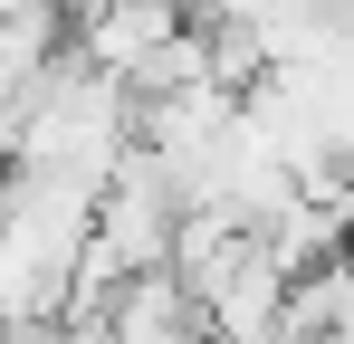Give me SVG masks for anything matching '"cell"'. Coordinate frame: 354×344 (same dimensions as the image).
Wrapping results in <instances>:
<instances>
[{"label": "cell", "instance_id": "1", "mask_svg": "<svg viewBox=\"0 0 354 344\" xmlns=\"http://www.w3.org/2000/svg\"><path fill=\"white\" fill-rule=\"evenodd\" d=\"M67 19H77V57H86L96 77H115V86L163 48V39L192 29L182 0H67Z\"/></svg>", "mask_w": 354, "mask_h": 344}, {"label": "cell", "instance_id": "2", "mask_svg": "<svg viewBox=\"0 0 354 344\" xmlns=\"http://www.w3.org/2000/svg\"><path fill=\"white\" fill-rule=\"evenodd\" d=\"M201 335L211 344H288V268L268 249H249L239 278L221 296H201Z\"/></svg>", "mask_w": 354, "mask_h": 344}, {"label": "cell", "instance_id": "3", "mask_svg": "<svg viewBox=\"0 0 354 344\" xmlns=\"http://www.w3.org/2000/svg\"><path fill=\"white\" fill-rule=\"evenodd\" d=\"M96 335L106 344H211L201 335V306H192V287L163 268V278H124L115 306L96 316Z\"/></svg>", "mask_w": 354, "mask_h": 344}, {"label": "cell", "instance_id": "4", "mask_svg": "<svg viewBox=\"0 0 354 344\" xmlns=\"http://www.w3.org/2000/svg\"><path fill=\"white\" fill-rule=\"evenodd\" d=\"M0 344H19V325H10V306H0Z\"/></svg>", "mask_w": 354, "mask_h": 344}, {"label": "cell", "instance_id": "5", "mask_svg": "<svg viewBox=\"0 0 354 344\" xmlns=\"http://www.w3.org/2000/svg\"><path fill=\"white\" fill-rule=\"evenodd\" d=\"M326 344H354V316H345V325H335V335H326Z\"/></svg>", "mask_w": 354, "mask_h": 344}]
</instances>
